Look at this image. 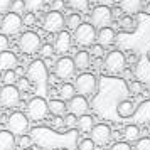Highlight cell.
Instances as JSON below:
<instances>
[{
	"label": "cell",
	"instance_id": "6da1fadb",
	"mask_svg": "<svg viewBox=\"0 0 150 150\" xmlns=\"http://www.w3.org/2000/svg\"><path fill=\"white\" fill-rule=\"evenodd\" d=\"M27 79L30 81V84H34V89L37 91V96H42L47 91V83H49V76H47V66L46 62L37 59L32 61L30 66L27 68Z\"/></svg>",
	"mask_w": 150,
	"mask_h": 150
},
{
	"label": "cell",
	"instance_id": "7a4b0ae2",
	"mask_svg": "<svg viewBox=\"0 0 150 150\" xmlns=\"http://www.w3.org/2000/svg\"><path fill=\"white\" fill-rule=\"evenodd\" d=\"M103 66H105V71L110 74H122L127 68V56L122 51H111L105 56Z\"/></svg>",
	"mask_w": 150,
	"mask_h": 150
},
{
	"label": "cell",
	"instance_id": "3957f363",
	"mask_svg": "<svg viewBox=\"0 0 150 150\" xmlns=\"http://www.w3.org/2000/svg\"><path fill=\"white\" fill-rule=\"evenodd\" d=\"M49 113V103L44 96H34L27 103V116L34 122H42Z\"/></svg>",
	"mask_w": 150,
	"mask_h": 150
},
{
	"label": "cell",
	"instance_id": "277c9868",
	"mask_svg": "<svg viewBox=\"0 0 150 150\" xmlns=\"http://www.w3.org/2000/svg\"><path fill=\"white\" fill-rule=\"evenodd\" d=\"M29 116L24 115L22 111H14L12 115L7 118V130L14 135H27V130H29Z\"/></svg>",
	"mask_w": 150,
	"mask_h": 150
},
{
	"label": "cell",
	"instance_id": "5b68a950",
	"mask_svg": "<svg viewBox=\"0 0 150 150\" xmlns=\"http://www.w3.org/2000/svg\"><path fill=\"white\" fill-rule=\"evenodd\" d=\"M74 88H76V93H79L81 96H91L96 93V88H98V81H96L95 74L91 73H83L76 78L74 81Z\"/></svg>",
	"mask_w": 150,
	"mask_h": 150
},
{
	"label": "cell",
	"instance_id": "8992f818",
	"mask_svg": "<svg viewBox=\"0 0 150 150\" xmlns=\"http://www.w3.org/2000/svg\"><path fill=\"white\" fill-rule=\"evenodd\" d=\"M41 37L32 30H27L19 37V49L24 54H35L41 51Z\"/></svg>",
	"mask_w": 150,
	"mask_h": 150
},
{
	"label": "cell",
	"instance_id": "52a82bcc",
	"mask_svg": "<svg viewBox=\"0 0 150 150\" xmlns=\"http://www.w3.org/2000/svg\"><path fill=\"white\" fill-rule=\"evenodd\" d=\"M113 21V10L105 5H98L91 12V25L95 29H105L110 27V24Z\"/></svg>",
	"mask_w": 150,
	"mask_h": 150
},
{
	"label": "cell",
	"instance_id": "ba28073f",
	"mask_svg": "<svg viewBox=\"0 0 150 150\" xmlns=\"http://www.w3.org/2000/svg\"><path fill=\"white\" fill-rule=\"evenodd\" d=\"M96 29L91 25V24H86V22H83L79 27L74 30V39L76 42L83 46V47H89V46H95V41H96Z\"/></svg>",
	"mask_w": 150,
	"mask_h": 150
},
{
	"label": "cell",
	"instance_id": "9c48e42d",
	"mask_svg": "<svg viewBox=\"0 0 150 150\" xmlns=\"http://www.w3.org/2000/svg\"><path fill=\"white\" fill-rule=\"evenodd\" d=\"M64 25H66V19H64V15L61 12L51 10V12H47V14L44 15L42 27H44V30H47L51 34H59V32H62Z\"/></svg>",
	"mask_w": 150,
	"mask_h": 150
},
{
	"label": "cell",
	"instance_id": "30bf717a",
	"mask_svg": "<svg viewBox=\"0 0 150 150\" xmlns=\"http://www.w3.org/2000/svg\"><path fill=\"white\" fill-rule=\"evenodd\" d=\"M22 25H24V22H22V17L21 15L14 14V12H8V14L4 15V19L0 22V29H2V34L5 35H15L21 32Z\"/></svg>",
	"mask_w": 150,
	"mask_h": 150
},
{
	"label": "cell",
	"instance_id": "8fae6325",
	"mask_svg": "<svg viewBox=\"0 0 150 150\" xmlns=\"http://www.w3.org/2000/svg\"><path fill=\"white\" fill-rule=\"evenodd\" d=\"M21 103V91L17 86H2L0 88V105L5 108H15Z\"/></svg>",
	"mask_w": 150,
	"mask_h": 150
},
{
	"label": "cell",
	"instance_id": "7c38bea8",
	"mask_svg": "<svg viewBox=\"0 0 150 150\" xmlns=\"http://www.w3.org/2000/svg\"><path fill=\"white\" fill-rule=\"evenodd\" d=\"M54 73H56V76L61 78V79H69V78H73L74 73H76L74 59H71L68 56L59 57L54 64Z\"/></svg>",
	"mask_w": 150,
	"mask_h": 150
},
{
	"label": "cell",
	"instance_id": "4fadbf2b",
	"mask_svg": "<svg viewBox=\"0 0 150 150\" xmlns=\"http://www.w3.org/2000/svg\"><path fill=\"white\" fill-rule=\"evenodd\" d=\"M91 140L96 145H106L111 140V128L105 123L95 125V128L91 130Z\"/></svg>",
	"mask_w": 150,
	"mask_h": 150
},
{
	"label": "cell",
	"instance_id": "5bb4252c",
	"mask_svg": "<svg viewBox=\"0 0 150 150\" xmlns=\"http://www.w3.org/2000/svg\"><path fill=\"white\" fill-rule=\"evenodd\" d=\"M89 105H88V100L81 95H76L71 101H68V110L69 113H73L76 116H83L86 115V111H88Z\"/></svg>",
	"mask_w": 150,
	"mask_h": 150
},
{
	"label": "cell",
	"instance_id": "9a60e30c",
	"mask_svg": "<svg viewBox=\"0 0 150 150\" xmlns=\"http://www.w3.org/2000/svg\"><path fill=\"white\" fill-rule=\"evenodd\" d=\"M135 125H149L150 123V100L142 101L135 110Z\"/></svg>",
	"mask_w": 150,
	"mask_h": 150
},
{
	"label": "cell",
	"instance_id": "2e32d148",
	"mask_svg": "<svg viewBox=\"0 0 150 150\" xmlns=\"http://www.w3.org/2000/svg\"><path fill=\"white\" fill-rule=\"evenodd\" d=\"M17 69V56L12 51L0 52V71H15Z\"/></svg>",
	"mask_w": 150,
	"mask_h": 150
},
{
	"label": "cell",
	"instance_id": "e0dca14e",
	"mask_svg": "<svg viewBox=\"0 0 150 150\" xmlns=\"http://www.w3.org/2000/svg\"><path fill=\"white\" fill-rule=\"evenodd\" d=\"M69 49H71V34L68 30H62L57 34L54 41V51L59 52V54H66Z\"/></svg>",
	"mask_w": 150,
	"mask_h": 150
},
{
	"label": "cell",
	"instance_id": "ac0fdd59",
	"mask_svg": "<svg viewBox=\"0 0 150 150\" xmlns=\"http://www.w3.org/2000/svg\"><path fill=\"white\" fill-rule=\"evenodd\" d=\"M115 37H116V34H115V30L111 27H105V29H100L98 30V35H96V41H98V44L100 46H110V44H113L115 42Z\"/></svg>",
	"mask_w": 150,
	"mask_h": 150
},
{
	"label": "cell",
	"instance_id": "d6986e66",
	"mask_svg": "<svg viewBox=\"0 0 150 150\" xmlns=\"http://www.w3.org/2000/svg\"><path fill=\"white\" fill-rule=\"evenodd\" d=\"M143 7V0H120V8L127 15H133L140 12Z\"/></svg>",
	"mask_w": 150,
	"mask_h": 150
},
{
	"label": "cell",
	"instance_id": "ffe728a7",
	"mask_svg": "<svg viewBox=\"0 0 150 150\" xmlns=\"http://www.w3.org/2000/svg\"><path fill=\"white\" fill-rule=\"evenodd\" d=\"M17 145L15 135L8 130H0V150H14Z\"/></svg>",
	"mask_w": 150,
	"mask_h": 150
},
{
	"label": "cell",
	"instance_id": "44dd1931",
	"mask_svg": "<svg viewBox=\"0 0 150 150\" xmlns=\"http://www.w3.org/2000/svg\"><path fill=\"white\" fill-rule=\"evenodd\" d=\"M135 105L128 100H123L116 105V113L118 116H122V118H132V116L135 115Z\"/></svg>",
	"mask_w": 150,
	"mask_h": 150
},
{
	"label": "cell",
	"instance_id": "7402d4cb",
	"mask_svg": "<svg viewBox=\"0 0 150 150\" xmlns=\"http://www.w3.org/2000/svg\"><path fill=\"white\" fill-rule=\"evenodd\" d=\"M74 64H76V69H81V71L88 69L89 64H91V54H89L88 51H79V52H76Z\"/></svg>",
	"mask_w": 150,
	"mask_h": 150
},
{
	"label": "cell",
	"instance_id": "603a6c76",
	"mask_svg": "<svg viewBox=\"0 0 150 150\" xmlns=\"http://www.w3.org/2000/svg\"><path fill=\"white\" fill-rule=\"evenodd\" d=\"M123 137L128 140V142H138L140 140V127L138 125H127L125 128H123Z\"/></svg>",
	"mask_w": 150,
	"mask_h": 150
},
{
	"label": "cell",
	"instance_id": "cb8c5ba5",
	"mask_svg": "<svg viewBox=\"0 0 150 150\" xmlns=\"http://www.w3.org/2000/svg\"><path fill=\"white\" fill-rule=\"evenodd\" d=\"M59 96H61L62 101H71L76 96L74 84H71V83H62L61 88H59Z\"/></svg>",
	"mask_w": 150,
	"mask_h": 150
},
{
	"label": "cell",
	"instance_id": "d4e9b609",
	"mask_svg": "<svg viewBox=\"0 0 150 150\" xmlns=\"http://www.w3.org/2000/svg\"><path fill=\"white\" fill-rule=\"evenodd\" d=\"M78 128L81 130V132H86V133H91V130L95 128V120H93V116L89 115H83L78 118Z\"/></svg>",
	"mask_w": 150,
	"mask_h": 150
},
{
	"label": "cell",
	"instance_id": "484cf974",
	"mask_svg": "<svg viewBox=\"0 0 150 150\" xmlns=\"http://www.w3.org/2000/svg\"><path fill=\"white\" fill-rule=\"evenodd\" d=\"M66 108H68V105L62 101V100H51V101H49V111H51L54 116L64 115Z\"/></svg>",
	"mask_w": 150,
	"mask_h": 150
},
{
	"label": "cell",
	"instance_id": "4316f807",
	"mask_svg": "<svg viewBox=\"0 0 150 150\" xmlns=\"http://www.w3.org/2000/svg\"><path fill=\"white\" fill-rule=\"evenodd\" d=\"M120 27L127 32H133L137 29V21L133 19V15H125L120 19Z\"/></svg>",
	"mask_w": 150,
	"mask_h": 150
},
{
	"label": "cell",
	"instance_id": "83f0119b",
	"mask_svg": "<svg viewBox=\"0 0 150 150\" xmlns=\"http://www.w3.org/2000/svg\"><path fill=\"white\" fill-rule=\"evenodd\" d=\"M19 81V76L15 71H5V73H2V83H4V86H14L17 84Z\"/></svg>",
	"mask_w": 150,
	"mask_h": 150
},
{
	"label": "cell",
	"instance_id": "f1b7e54d",
	"mask_svg": "<svg viewBox=\"0 0 150 150\" xmlns=\"http://www.w3.org/2000/svg\"><path fill=\"white\" fill-rule=\"evenodd\" d=\"M68 5L73 10H78V12H86L89 7V2L88 0H66Z\"/></svg>",
	"mask_w": 150,
	"mask_h": 150
},
{
	"label": "cell",
	"instance_id": "f546056e",
	"mask_svg": "<svg viewBox=\"0 0 150 150\" xmlns=\"http://www.w3.org/2000/svg\"><path fill=\"white\" fill-rule=\"evenodd\" d=\"M83 22H81V15L79 14H69L68 15V19H66V25H68V29H73V30H76V29L81 25Z\"/></svg>",
	"mask_w": 150,
	"mask_h": 150
},
{
	"label": "cell",
	"instance_id": "4dcf8cb0",
	"mask_svg": "<svg viewBox=\"0 0 150 150\" xmlns=\"http://www.w3.org/2000/svg\"><path fill=\"white\" fill-rule=\"evenodd\" d=\"M44 2H46V0H24L25 8H27L29 12H37V10H41V8L44 7Z\"/></svg>",
	"mask_w": 150,
	"mask_h": 150
},
{
	"label": "cell",
	"instance_id": "1f68e13d",
	"mask_svg": "<svg viewBox=\"0 0 150 150\" xmlns=\"http://www.w3.org/2000/svg\"><path fill=\"white\" fill-rule=\"evenodd\" d=\"M27 8H25V4H24V0H14L12 2V8H10V12H14V14L21 15L24 14Z\"/></svg>",
	"mask_w": 150,
	"mask_h": 150
},
{
	"label": "cell",
	"instance_id": "d6a6232c",
	"mask_svg": "<svg viewBox=\"0 0 150 150\" xmlns=\"http://www.w3.org/2000/svg\"><path fill=\"white\" fill-rule=\"evenodd\" d=\"M32 137L30 135H22L19 137V140H17V145L21 147V150H25V149H30V145H32Z\"/></svg>",
	"mask_w": 150,
	"mask_h": 150
},
{
	"label": "cell",
	"instance_id": "836d02e7",
	"mask_svg": "<svg viewBox=\"0 0 150 150\" xmlns=\"http://www.w3.org/2000/svg\"><path fill=\"white\" fill-rule=\"evenodd\" d=\"M128 89L132 95H142L143 86L140 81H128Z\"/></svg>",
	"mask_w": 150,
	"mask_h": 150
},
{
	"label": "cell",
	"instance_id": "e575fe53",
	"mask_svg": "<svg viewBox=\"0 0 150 150\" xmlns=\"http://www.w3.org/2000/svg\"><path fill=\"white\" fill-rule=\"evenodd\" d=\"M35 21H37V17H35L34 12H27V14H24V17H22L24 25H27V27H32V25H35Z\"/></svg>",
	"mask_w": 150,
	"mask_h": 150
},
{
	"label": "cell",
	"instance_id": "d590c367",
	"mask_svg": "<svg viewBox=\"0 0 150 150\" xmlns=\"http://www.w3.org/2000/svg\"><path fill=\"white\" fill-rule=\"evenodd\" d=\"M64 125H66L68 128H74V127H78V116L73 115V113H68V115L64 116Z\"/></svg>",
	"mask_w": 150,
	"mask_h": 150
},
{
	"label": "cell",
	"instance_id": "8d00e7d4",
	"mask_svg": "<svg viewBox=\"0 0 150 150\" xmlns=\"http://www.w3.org/2000/svg\"><path fill=\"white\" fill-rule=\"evenodd\" d=\"M135 150H150V138L149 137L140 138V140L135 143Z\"/></svg>",
	"mask_w": 150,
	"mask_h": 150
},
{
	"label": "cell",
	"instance_id": "74e56055",
	"mask_svg": "<svg viewBox=\"0 0 150 150\" xmlns=\"http://www.w3.org/2000/svg\"><path fill=\"white\" fill-rule=\"evenodd\" d=\"M41 56L42 57H46V59H49L51 56L54 54V46H51V44H42V47H41Z\"/></svg>",
	"mask_w": 150,
	"mask_h": 150
},
{
	"label": "cell",
	"instance_id": "f35d334b",
	"mask_svg": "<svg viewBox=\"0 0 150 150\" xmlns=\"http://www.w3.org/2000/svg\"><path fill=\"white\" fill-rule=\"evenodd\" d=\"M78 149L79 150H95V142L91 138H84L78 143Z\"/></svg>",
	"mask_w": 150,
	"mask_h": 150
},
{
	"label": "cell",
	"instance_id": "ab89813d",
	"mask_svg": "<svg viewBox=\"0 0 150 150\" xmlns=\"http://www.w3.org/2000/svg\"><path fill=\"white\" fill-rule=\"evenodd\" d=\"M14 0H0V14H8Z\"/></svg>",
	"mask_w": 150,
	"mask_h": 150
},
{
	"label": "cell",
	"instance_id": "60d3db41",
	"mask_svg": "<svg viewBox=\"0 0 150 150\" xmlns=\"http://www.w3.org/2000/svg\"><path fill=\"white\" fill-rule=\"evenodd\" d=\"M91 56L93 57H103V54H105V49H103V46H100V44H95L93 47H91Z\"/></svg>",
	"mask_w": 150,
	"mask_h": 150
},
{
	"label": "cell",
	"instance_id": "b9f144b4",
	"mask_svg": "<svg viewBox=\"0 0 150 150\" xmlns=\"http://www.w3.org/2000/svg\"><path fill=\"white\" fill-rule=\"evenodd\" d=\"M15 86L19 88V91H22V89L25 91V89H29V88H30V81H29L27 78H21V79L17 81V84H15Z\"/></svg>",
	"mask_w": 150,
	"mask_h": 150
},
{
	"label": "cell",
	"instance_id": "7bdbcfd3",
	"mask_svg": "<svg viewBox=\"0 0 150 150\" xmlns=\"http://www.w3.org/2000/svg\"><path fill=\"white\" fill-rule=\"evenodd\" d=\"M64 7H66V2H64V0H54V2L51 4V8H52L54 12H61Z\"/></svg>",
	"mask_w": 150,
	"mask_h": 150
},
{
	"label": "cell",
	"instance_id": "ee69618b",
	"mask_svg": "<svg viewBox=\"0 0 150 150\" xmlns=\"http://www.w3.org/2000/svg\"><path fill=\"white\" fill-rule=\"evenodd\" d=\"M8 51V37L5 34H0V52Z\"/></svg>",
	"mask_w": 150,
	"mask_h": 150
},
{
	"label": "cell",
	"instance_id": "f6af8a7d",
	"mask_svg": "<svg viewBox=\"0 0 150 150\" xmlns=\"http://www.w3.org/2000/svg\"><path fill=\"white\" fill-rule=\"evenodd\" d=\"M110 150H132V147L127 142H116L113 147H110Z\"/></svg>",
	"mask_w": 150,
	"mask_h": 150
},
{
	"label": "cell",
	"instance_id": "bcb514c9",
	"mask_svg": "<svg viewBox=\"0 0 150 150\" xmlns=\"http://www.w3.org/2000/svg\"><path fill=\"white\" fill-rule=\"evenodd\" d=\"M137 59H138V56H137L135 52H132V51H130L128 56H127V62H130V64H132V62H135Z\"/></svg>",
	"mask_w": 150,
	"mask_h": 150
},
{
	"label": "cell",
	"instance_id": "7dc6e473",
	"mask_svg": "<svg viewBox=\"0 0 150 150\" xmlns=\"http://www.w3.org/2000/svg\"><path fill=\"white\" fill-rule=\"evenodd\" d=\"M98 2H100L101 5H105V7H110V5H113V4H115L116 0H98Z\"/></svg>",
	"mask_w": 150,
	"mask_h": 150
},
{
	"label": "cell",
	"instance_id": "c3c4849f",
	"mask_svg": "<svg viewBox=\"0 0 150 150\" xmlns=\"http://www.w3.org/2000/svg\"><path fill=\"white\" fill-rule=\"evenodd\" d=\"M54 125L56 127H62V125H64V118H59V116H57L54 120Z\"/></svg>",
	"mask_w": 150,
	"mask_h": 150
},
{
	"label": "cell",
	"instance_id": "681fc988",
	"mask_svg": "<svg viewBox=\"0 0 150 150\" xmlns=\"http://www.w3.org/2000/svg\"><path fill=\"white\" fill-rule=\"evenodd\" d=\"M120 15H122V8L116 7L115 10H113V17H120Z\"/></svg>",
	"mask_w": 150,
	"mask_h": 150
},
{
	"label": "cell",
	"instance_id": "f907efd6",
	"mask_svg": "<svg viewBox=\"0 0 150 150\" xmlns=\"http://www.w3.org/2000/svg\"><path fill=\"white\" fill-rule=\"evenodd\" d=\"M15 73H17V76H24V73H27V71H24V68H17Z\"/></svg>",
	"mask_w": 150,
	"mask_h": 150
},
{
	"label": "cell",
	"instance_id": "816d5d0a",
	"mask_svg": "<svg viewBox=\"0 0 150 150\" xmlns=\"http://www.w3.org/2000/svg\"><path fill=\"white\" fill-rule=\"evenodd\" d=\"M145 12H147V14H150V4H147V5H145Z\"/></svg>",
	"mask_w": 150,
	"mask_h": 150
},
{
	"label": "cell",
	"instance_id": "f5cc1de1",
	"mask_svg": "<svg viewBox=\"0 0 150 150\" xmlns=\"http://www.w3.org/2000/svg\"><path fill=\"white\" fill-rule=\"evenodd\" d=\"M0 83H2V73H0Z\"/></svg>",
	"mask_w": 150,
	"mask_h": 150
},
{
	"label": "cell",
	"instance_id": "db71d44e",
	"mask_svg": "<svg viewBox=\"0 0 150 150\" xmlns=\"http://www.w3.org/2000/svg\"><path fill=\"white\" fill-rule=\"evenodd\" d=\"M145 2H147V4H150V0H145Z\"/></svg>",
	"mask_w": 150,
	"mask_h": 150
},
{
	"label": "cell",
	"instance_id": "11a10c76",
	"mask_svg": "<svg viewBox=\"0 0 150 150\" xmlns=\"http://www.w3.org/2000/svg\"><path fill=\"white\" fill-rule=\"evenodd\" d=\"M25 150H32V149H25Z\"/></svg>",
	"mask_w": 150,
	"mask_h": 150
},
{
	"label": "cell",
	"instance_id": "9f6ffc18",
	"mask_svg": "<svg viewBox=\"0 0 150 150\" xmlns=\"http://www.w3.org/2000/svg\"><path fill=\"white\" fill-rule=\"evenodd\" d=\"M52 2H54V0H52Z\"/></svg>",
	"mask_w": 150,
	"mask_h": 150
}]
</instances>
